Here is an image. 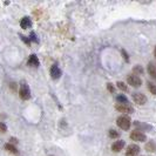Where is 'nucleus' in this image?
Returning a JSON list of instances; mask_svg holds the SVG:
<instances>
[{
  "label": "nucleus",
  "mask_w": 156,
  "mask_h": 156,
  "mask_svg": "<svg viewBox=\"0 0 156 156\" xmlns=\"http://www.w3.org/2000/svg\"><path fill=\"white\" fill-rule=\"evenodd\" d=\"M19 96L21 100H30L31 99V89L27 85V82L23 81L20 83V88H19Z\"/></svg>",
  "instance_id": "f257e3e1"
},
{
  "label": "nucleus",
  "mask_w": 156,
  "mask_h": 156,
  "mask_svg": "<svg viewBox=\"0 0 156 156\" xmlns=\"http://www.w3.org/2000/svg\"><path fill=\"white\" fill-rule=\"evenodd\" d=\"M116 125L121 129L128 130L130 128V126H132V120H130V117L127 116V115H122V116H119L116 119Z\"/></svg>",
  "instance_id": "f03ea898"
},
{
  "label": "nucleus",
  "mask_w": 156,
  "mask_h": 156,
  "mask_svg": "<svg viewBox=\"0 0 156 156\" xmlns=\"http://www.w3.org/2000/svg\"><path fill=\"white\" fill-rule=\"evenodd\" d=\"M115 109L120 113H125V114H132L134 113V108L129 103H116L115 105Z\"/></svg>",
  "instance_id": "7ed1b4c3"
},
{
  "label": "nucleus",
  "mask_w": 156,
  "mask_h": 156,
  "mask_svg": "<svg viewBox=\"0 0 156 156\" xmlns=\"http://www.w3.org/2000/svg\"><path fill=\"white\" fill-rule=\"evenodd\" d=\"M154 56L156 58V46H155V48H154Z\"/></svg>",
  "instance_id": "cd10ccee"
},
{
  "label": "nucleus",
  "mask_w": 156,
  "mask_h": 156,
  "mask_svg": "<svg viewBox=\"0 0 156 156\" xmlns=\"http://www.w3.org/2000/svg\"><path fill=\"white\" fill-rule=\"evenodd\" d=\"M30 41L39 42V40H38V38H37V34H35L34 32H31V34H30Z\"/></svg>",
  "instance_id": "412c9836"
},
{
  "label": "nucleus",
  "mask_w": 156,
  "mask_h": 156,
  "mask_svg": "<svg viewBox=\"0 0 156 156\" xmlns=\"http://www.w3.org/2000/svg\"><path fill=\"white\" fill-rule=\"evenodd\" d=\"M11 142H9V143H12V144H13V143H16V139H13V137H11Z\"/></svg>",
  "instance_id": "bb28decb"
},
{
  "label": "nucleus",
  "mask_w": 156,
  "mask_h": 156,
  "mask_svg": "<svg viewBox=\"0 0 156 156\" xmlns=\"http://www.w3.org/2000/svg\"><path fill=\"white\" fill-rule=\"evenodd\" d=\"M27 65H28L30 67H39L40 61H39V59H38V56L35 54L30 55V59H28V61H27Z\"/></svg>",
  "instance_id": "9b49d317"
},
{
  "label": "nucleus",
  "mask_w": 156,
  "mask_h": 156,
  "mask_svg": "<svg viewBox=\"0 0 156 156\" xmlns=\"http://www.w3.org/2000/svg\"><path fill=\"white\" fill-rule=\"evenodd\" d=\"M130 139L133 141H137V142H146L147 141V135L142 133L141 130H133L130 134Z\"/></svg>",
  "instance_id": "39448f33"
},
{
  "label": "nucleus",
  "mask_w": 156,
  "mask_h": 156,
  "mask_svg": "<svg viewBox=\"0 0 156 156\" xmlns=\"http://www.w3.org/2000/svg\"><path fill=\"white\" fill-rule=\"evenodd\" d=\"M127 82H128V85H130L132 87H141L142 86V80H141L140 76H137V75H135V74H130V75H128L127 76Z\"/></svg>",
  "instance_id": "20e7f679"
},
{
  "label": "nucleus",
  "mask_w": 156,
  "mask_h": 156,
  "mask_svg": "<svg viewBox=\"0 0 156 156\" xmlns=\"http://www.w3.org/2000/svg\"><path fill=\"white\" fill-rule=\"evenodd\" d=\"M146 150L147 151H150V153H155L156 151V143L154 141H148L147 143H146Z\"/></svg>",
  "instance_id": "ddd939ff"
},
{
  "label": "nucleus",
  "mask_w": 156,
  "mask_h": 156,
  "mask_svg": "<svg viewBox=\"0 0 156 156\" xmlns=\"http://www.w3.org/2000/svg\"><path fill=\"white\" fill-rule=\"evenodd\" d=\"M134 125H135V127L137 128V130H140V129H149V130H151V129H153L151 126L147 125V123H141V122H139V121L134 122Z\"/></svg>",
  "instance_id": "4468645a"
},
{
  "label": "nucleus",
  "mask_w": 156,
  "mask_h": 156,
  "mask_svg": "<svg viewBox=\"0 0 156 156\" xmlns=\"http://www.w3.org/2000/svg\"><path fill=\"white\" fill-rule=\"evenodd\" d=\"M121 53H122V55H123V59H125L126 61H129V56H128V54L126 53L125 49H122V51H121Z\"/></svg>",
  "instance_id": "5701e85b"
},
{
  "label": "nucleus",
  "mask_w": 156,
  "mask_h": 156,
  "mask_svg": "<svg viewBox=\"0 0 156 156\" xmlns=\"http://www.w3.org/2000/svg\"><path fill=\"white\" fill-rule=\"evenodd\" d=\"M108 135H109L110 139H119L120 137V133L115 130V129H110L109 132H108Z\"/></svg>",
  "instance_id": "f3484780"
},
{
  "label": "nucleus",
  "mask_w": 156,
  "mask_h": 156,
  "mask_svg": "<svg viewBox=\"0 0 156 156\" xmlns=\"http://www.w3.org/2000/svg\"><path fill=\"white\" fill-rule=\"evenodd\" d=\"M116 101H117V103H129V102H128V99L126 98L125 95H122V94L117 95V96H116Z\"/></svg>",
  "instance_id": "a211bd4d"
},
{
  "label": "nucleus",
  "mask_w": 156,
  "mask_h": 156,
  "mask_svg": "<svg viewBox=\"0 0 156 156\" xmlns=\"http://www.w3.org/2000/svg\"><path fill=\"white\" fill-rule=\"evenodd\" d=\"M9 87H11V89H12L13 92H16V82H11V83H9Z\"/></svg>",
  "instance_id": "a878e982"
},
{
  "label": "nucleus",
  "mask_w": 156,
  "mask_h": 156,
  "mask_svg": "<svg viewBox=\"0 0 156 156\" xmlns=\"http://www.w3.org/2000/svg\"><path fill=\"white\" fill-rule=\"evenodd\" d=\"M7 132V127L4 122H0V133H6Z\"/></svg>",
  "instance_id": "4be33fe9"
},
{
  "label": "nucleus",
  "mask_w": 156,
  "mask_h": 156,
  "mask_svg": "<svg viewBox=\"0 0 156 156\" xmlns=\"http://www.w3.org/2000/svg\"><path fill=\"white\" fill-rule=\"evenodd\" d=\"M147 70H148L149 75L154 79V80H156V63L150 61L148 63V66H147Z\"/></svg>",
  "instance_id": "f8f14e48"
},
{
  "label": "nucleus",
  "mask_w": 156,
  "mask_h": 156,
  "mask_svg": "<svg viewBox=\"0 0 156 156\" xmlns=\"http://www.w3.org/2000/svg\"><path fill=\"white\" fill-rule=\"evenodd\" d=\"M133 72H134V74L137 75V76H139V75H142V74L144 73V70H143V68H142L141 65H136V66L133 68Z\"/></svg>",
  "instance_id": "dca6fc26"
},
{
  "label": "nucleus",
  "mask_w": 156,
  "mask_h": 156,
  "mask_svg": "<svg viewBox=\"0 0 156 156\" xmlns=\"http://www.w3.org/2000/svg\"><path fill=\"white\" fill-rule=\"evenodd\" d=\"M20 38H21V40H23V41H25V42H26L27 45H30V44H31V41H30V39H27L26 37H23V35H21V34H20Z\"/></svg>",
  "instance_id": "393cba45"
},
{
  "label": "nucleus",
  "mask_w": 156,
  "mask_h": 156,
  "mask_svg": "<svg viewBox=\"0 0 156 156\" xmlns=\"http://www.w3.org/2000/svg\"><path fill=\"white\" fill-rule=\"evenodd\" d=\"M147 87H148L149 92L153 94V95H156V85H154L153 82H147Z\"/></svg>",
  "instance_id": "6ab92c4d"
},
{
  "label": "nucleus",
  "mask_w": 156,
  "mask_h": 156,
  "mask_svg": "<svg viewBox=\"0 0 156 156\" xmlns=\"http://www.w3.org/2000/svg\"><path fill=\"white\" fill-rule=\"evenodd\" d=\"M60 75H61V70L59 68V66H58L56 63H54V65L51 67V76H52V79L56 80V79L60 78Z\"/></svg>",
  "instance_id": "1a4fd4ad"
},
{
  "label": "nucleus",
  "mask_w": 156,
  "mask_h": 156,
  "mask_svg": "<svg viewBox=\"0 0 156 156\" xmlns=\"http://www.w3.org/2000/svg\"><path fill=\"white\" fill-rule=\"evenodd\" d=\"M20 27L23 30H28L32 27V20L30 16H23V19L20 20Z\"/></svg>",
  "instance_id": "9d476101"
},
{
  "label": "nucleus",
  "mask_w": 156,
  "mask_h": 156,
  "mask_svg": "<svg viewBox=\"0 0 156 156\" xmlns=\"http://www.w3.org/2000/svg\"><path fill=\"white\" fill-rule=\"evenodd\" d=\"M125 147V141L122 140H119V141H115L113 144H112V150L114 151V153H120L122 149Z\"/></svg>",
  "instance_id": "6e6552de"
},
{
  "label": "nucleus",
  "mask_w": 156,
  "mask_h": 156,
  "mask_svg": "<svg viewBox=\"0 0 156 156\" xmlns=\"http://www.w3.org/2000/svg\"><path fill=\"white\" fill-rule=\"evenodd\" d=\"M133 100L135 103H137L139 106H143L147 102V96L143 93H134L133 94Z\"/></svg>",
  "instance_id": "423d86ee"
},
{
  "label": "nucleus",
  "mask_w": 156,
  "mask_h": 156,
  "mask_svg": "<svg viewBox=\"0 0 156 156\" xmlns=\"http://www.w3.org/2000/svg\"><path fill=\"white\" fill-rule=\"evenodd\" d=\"M107 89L109 90L110 93H114V92H115V89H114V87H113L112 83H108V85H107Z\"/></svg>",
  "instance_id": "b1692460"
},
{
  "label": "nucleus",
  "mask_w": 156,
  "mask_h": 156,
  "mask_svg": "<svg viewBox=\"0 0 156 156\" xmlns=\"http://www.w3.org/2000/svg\"><path fill=\"white\" fill-rule=\"evenodd\" d=\"M141 149L137 144H129L127 151H126V156H137L140 154Z\"/></svg>",
  "instance_id": "0eeeda50"
},
{
  "label": "nucleus",
  "mask_w": 156,
  "mask_h": 156,
  "mask_svg": "<svg viewBox=\"0 0 156 156\" xmlns=\"http://www.w3.org/2000/svg\"><path fill=\"white\" fill-rule=\"evenodd\" d=\"M5 149L8 150L9 153H12V154H18V149L14 144H12V143H6L5 144Z\"/></svg>",
  "instance_id": "2eb2a0df"
},
{
  "label": "nucleus",
  "mask_w": 156,
  "mask_h": 156,
  "mask_svg": "<svg viewBox=\"0 0 156 156\" xmlns=\"http://www.w3.org/2000/svg\"><path fill=\"white\" fill-rule=\"evenodd\" d=\"M116 86L119 89H121V90H123V92H126V90L128 89V86L126 85L125 82H122V81H119V82L116 83Z\"/></svg>",
  "instance_id": "aec40b11"
}]
</instances>
